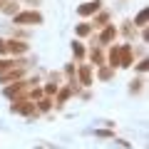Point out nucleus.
<instances>
[{"instance_id":"3","label":"nucleus","mask_w":149,"mask_h":149,"mask_svg":"<svg viewBox=\"0 0 149 149\" xmlns=\"http://www.w3.org/2000/svg\"><path fill=\"white\" fill-rule=\"evenodd\" d=\"M100 8H102V0H95V3H82V5L77 8V13H80L82 17H87V15H95Z\"/></svg>"},{"instance_id":"19","label":"nucleus","mask_w":149,"mask_h":149,"mask_svg":"<svg viewBox=\"0 0 149 149\" xmlns=\"http://www.w3.org/2000/svg\"><path fill=\"white\" fill-rule=\"evenodd\" d=\"M137 70H139V72H147V60H142V62L137 65Z\"/></svg>"},{"instance_id":"7","label":"nucleus","mask_w":149,"mask_h":149,"mask_svg":"<svg viewBox=\"0 0 149 149\" xmlns=\"http://www.w3.org/2000/svg\"><path fill=\"white\" fill-rule=\"evenodd\" d=\"M107 60H109V67H119V45H114V47L109 50Z\"/></svg>"},{"instance_id":"18","label":"nucleus","mask_w":149,"mask_h":149,"mask_svg":"<svg viewBox=\"0 0 149 149\" xmlns=\"http://www.w3.org/2000/svg\"><path fill=\"white\" fill-rule=\"evenodd\" d=\"M5 52H8V40L0 37V55H5Z\"/></svg>"},{"instance_id":"21","label":"nucleus","mask_w":149,"mask_h":149,"mask_svg":"<svg viewBox=\"0 0 149 149\" xmlns=\"http://www.w3.org/2000/svg\"><path fill=\"white\" fill-rule=\"evenodd\" d=\"M0 3H3V0H0Z\"/></svg>"},{"instance_id":"15","label":"nucleus","mask_w":149,"mask_h":149,"mask_svg":"<svg viewBox=\"0 0 149 149\" xmlns=\"http://www.w3.org/2000/svg\"><path fill=\"white\" fill-rule=\"evenodd\" d=\"M42 92H45V95H55V92H57V82H47Z\"/></svg>"},{"instance_id":"13","label":"nucleus","mask_w":149,"mask_h":149,"mask_svg":"<svg viewBox=\"0 0 149 149\" xmlns=\"http://www.w3.org/2000/svg\"><path fill=\"white\" fill-rule=\"evenodd\" d=\"M112 74H114V67H102L100 65V80H109Z\"/></svg>"},{"instance_id":"5","label":"nucleus","mask_w":149,"mask_h":149,"mask_svg":"<svg viewBox=\"0 0 149 149\" xmlns=\"http://www.w3.org/2000/svg\"><path fill=\"white\" fill-rule=\"evenodd\" d=\"M8 52H13V55H25V52H27V42H22V40H8Z\"/></svg>"},{"instance_id":"6","label":"nucleus","mask_w":149,"mask_h":149,"mask_svg":"<svg viewBox=\"0 0 149 149\" xmlns=\"http://www.w3.org/2000/svg\"><path fill=\"white\" fill-rule=\"evenodd\" d=\"M17 8H20V5H17V0H3V3H0V10L5 13V15H15Z\"/></svg>"},{"instance_id":"11","label":"nucleus","mask_w":149,"mask_h":149,"mask_svg":"<svg viewBox=\"0 0 149 149\" xmlns=\"http://www.w3.org/2000/svg\"><path fill=\"white\" fill-rule=\"evenodd\" d=\"M90 32H92V25H90V22H80V25H77V35H80V37H87Z\"/></svg>"},{"instance_id":"1","label":"nucleus","mask_w":149,"mask_h":149,"mask_svg":"<svg viewBox=\"0 0 149 149\" xmlns=\"http://www.w3.org/2000/svg\"><path fill=\"white\" fill-rule=\"evenodd\" d=\"M15 25H40L42 22V15L37 10H25V13H15Z\"/></svg>"},{"instance_id":"17","label":"nucleus","mask_w":149,"mask_h":149,"mask_svg":"<svg viewBox=\"0 0 149 149\" xmlns=\"http://www.w3.org/2000/svg\"><path fill=\"white\" fill-rule=\"evenodd\" d=\"M37 107H40V109H42V112H47L50 107H52V102H50L47 97H45V100H40V102H37Z\"/></svg>"},{"instance_id":"9","label":"nucleus","mask_w":149,"mask_h":149,"mask_svg":"<svg viewBox=\"0 0 149 149\" xmlns=\"http://www.w3.org/2000/svg\"><path fill=\"white\" fill-rule=\"evenodd\" d=\"M80 80H82V85H87V87L92 85V72H90L87 65H82V67H80Z\"/></svg>"},{"instance_id":"2","label":"nucleus","mask_w":149,"mask_h":149,"mask_svg":"<svg viewBox=\"0 0 149 149\" xmlns=\"http://www.w3.org/2000/svg\"><path fill=\"white\" fill-rule=\"evenodd\" d=\"M134 60V50L132 45H119V67H129Z\"/></svg>"},{"instance_id":"16","label":"nucleus","mask_w":149,"mask_h":149,"mask_svg":"<svg viewBox=\"0 0 149 149\" xmlns=\"http://www.w3.org/2000/svg\"><path fill=\"white\" fill-rule=\"evenodd\" d=\"M142 85H144L142 80H132V82H129V92H139V90H142Z\"/></svg>"},{"instance_id":"10","label":"nucleus","mask_w":149,"mask_h":149,"mask_svg":"<svg viewBox=\"0 0 149 149\" xmlns=\"http://www.w3.org/2000/svg\"><path fill=\"white\" fill-rule=\"evenodd\" d=\"M147 17H149V10L144 8V10L137 15V20H134V27H144V25H147Z\"/></svg>"},{"instance_id":"20","label":"nucleus","mask_w":149,"mask_h":149,"mask_svg":"<svg viewBox=\"0 0 149 149\" xmlns=\"http://www.w3.org/2000/svg\"><path fill=\"white\" fill-rule=\"evenodd\" d=\"M65 74H67V77H72V74H74V67H72V65H67V67H65Z\"/></svg>"},{"instance_id":"4","label":"nucleus","mask_w":149,"mask_h":149,"mask_svg":"<svg viewBox=\"0 0 149 149\" xmlns=\"http://www.w3.org/2000/svg\"><path fill=\"white\" fill-rule=\"evenodd\" d=\"M114 37H117V27H114V25H107L104 30H102V35L97 37V42H100V45H109Z\"/></svg>"},{"instance_id":"8","label":"nucleus","mask_w":149,"mask_h":149,"mask_svg":"<svg viewBox=\"0 0 149 149\" xmlns=\"http://www.w3.org/2000/svg\"><path fill=\"white\" fill-rule=\"evenodd\" d=\"M90 57H92V62H97V65H104V52H102V47H92L90 50Z\"/></svg>"},{"instance_id":"12","label":"nucleus","mask_w":149,"mask_h":149,"mask_svg":"<svg viewBox=\"0 0 149 149\" xmlns=\"http://www.w3.org/2000/svg\"><path fill=\"white\" fill-rule=\"evenodd\" d=\"M72 55H74L77 60L85 57V47H82V42H72Z\"/></svg>"},{"instance_id":"14","label":"nucleus","mask_w":149,"mask_h":149,"mask_svg":"<svg viewBox=\"0 0 149 149\" xmlns=\"http://www.w3.org/2000/svg\"><path fill=\"white\" fill-rule=\"evenodd\" d=\"M107 20H109V13H100V17L95 20V25L102 27V25H107Z\"/></svg>"}]
</instances>
